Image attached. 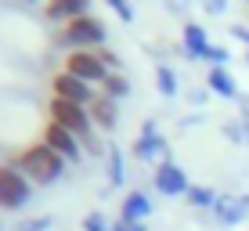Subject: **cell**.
Masks as SVG:
<instances>
[{
	"label": "cell",
	"instance_id": "cell-1",
	"mask_svg": "<svg viewBox=\"0 0 249 231\" xmlns=\"http://www.w3.org/2000/svg\"><path fill=\"white\" fill-rule=\"evenodd\" d=\"M15 166H18L33 184H54V181H62V177H65V166H69V162L58 156L54 148H47L44 141H36V144H29V148L18 152Z\"/></svg>",
	"mask_w": 249,
	"mask_h": 231
},
{
	"label": "cell",
	"instance_id": "cell-2",
	"mask_svg": "<svg viewBox=\"0 0 249 231\" xmlns=\"http://www.w3.org/2000/svg\"><path fill=\"white\" fill-rule=\"evenodd\" d=\"M105 40H108V25L101 18H94V15L76 18V22H69L54 33V44L62 51H69V54H72V51H101Z\"/></svg>",
	"mask_w": 249,
	"mask_h": 231
},
{
	"label": "cell",
	"instance_id": "cell-3",
	"mask_svg": "<svg viewBox=\"0 0 249 231\" xmlns=\"http://www.w3.org/2000/svg\"><path fill=\"white\" fill-rule=\"evenodd\" d=\"M33 199V181L15 162H0V210H22Z\"/></svg>",
	"mask_w": 249,
	"mask_h": 231
},
{
	"label": "cell",
	"instance_id": "cell-4",
	"mask_svg": "<svg viewBox=\"0 0 249 231\" xmlns=\"http://www.w3.org/2000/svg\"><path fill=\"white\" fill-rule=\"evenodd\" d=\"M65 72H72L76 80H83V83H105L108 76V65L101 62V51H72V54H65V65H62Z\"/></svg>",
	"mask_w": 249,
	"mask_h": 231
},
{
	"label": "cell",
	"instance_id": "cell-5",
	"mask_svg": "<svg viewBox=\"0 0 249 231\" xmlns=\"http://www.w3.org/2000/svg\"><path fill=\"white\" fill-rule=\"evenodd\" d=\"M134 156L141 162H156V166L166 162V159H174V156H170V141L162 138L156 119H148V123L141 126V134H137V141H134Z\"/></svg>",
	"mask_w": 249,
	"mask_h": 231
},
{
	"label": "cell",
	"instance_id": "cell-6",
	"mask_svg": "<svg viewBox=\"0 0 249 231\" xmlns=\"http://www.w3.org/2000/svg\"><path fill=\"white\" fill-rule=\"evenodd\" d=\"M40 141H44L47 148H54L58 156H62V159L69 162V166L83 159V141L76 138L72 130H65V126H58L54 119H47V123H44V138H40Z\"/></svg>",
	"mask_w": 249,
	"mask_h": 231
},
{
	"label": "cell",
	"instance_id": "cell-7",
	"mask_svg": "<svg viewBox=\"0 0 249 231\" xmlns=\"http://www.w3.org/2000/svg\"><path fill=\"white\" fill-rule=\"evenodd\" d=\"M152 184H156V192L166 195V199L188 195V188H192V181H188V170L181 166V162H174V159H166V162H159V166H156Z\"/></svg>",
	"mask_w": 249,
	"mask_h": 231
},
{
	"label": "cell",
	"instance_id": "cell-8",
	"mask_svg": "<svg viewBox=\"0 0 249 231\" xmlns=\"http://www.w3.org/2000/svg\"><path fill=\"white\" fill-rule=\"evenodd\" d=\"M51 98H62V101H76V105H87V108H90V101L98 98V94L90 90V83H83V80H76L72 72L58 69L54 76H51Z\"/></svg>",
	"mask_w": 249,
	"mask_h": 231
},
{
	"label": "cell",
	"instance_id": "cell-9",
	"mask_svg": "<svg viewBox=\"0 0 249 231\" xmlns=\"http://www.w3.org/2000/svg\"><path fill=\"white\" fill-rule=\"evenodd\" d=\"M44 15H47V22H54L58 29H62V25L76 22V18H87L90 15V0H47Z\"/></svg>",
	"mask_w": 249,
	"mask_h": 231
},
{
	"label": "cell",
	"instance_id": "cell-10",
	"mask_svg": "<svg viewBox=\"0 0 249 231\" xmlns=\"http://www.w3.org/2000/svg\"><path fill=\"white\" fill-rule=\"evenodd\" d=\"M213 217H217V224H224V228L242 224L249 217V195H220L217 206H213Z\"/></svg>",
	"mask_w": 249,
	"mask_h": 231
},
{
	"label": "cell",
	"instance_id": "cell-11",
	"mask_svg": "<svg viewBox=\"0 0 249 231\" xmlns=\"http://www.w3.org/2000/svg\"><path fill=\"white\" fill-rule=\"evenodd\" d=\"M90 123H94V130H116L119 126V101H112V98H105V94H98V98L90 101Z\"/></svg>",
	"mask_w": 249,
	"mask_h": 231
},
{
	"label": "cell",
	"instance_id": "cell-12",
	"mask_svg": "<svg viewBox=\"0 0 249 231\" xmlns=\"http://www.w3.org/2000/svg\"><path fill=\"white\" fill-rule=\"evenodd\" d=\"M181 47H184L188 58H202L206 51H210V33H206L199 22H188L181 29Z\"/></svg>",
	"mask_w": 249,
	"mask_h": 231
},
{
	"label": "cell",
	"instance_id": "cell-13",
	"mask_svg": "<svg viewBox=\"0 0 249 231\" xmlns=\"http://www.w3.org/2000/svg\"><path fill=\"white\" fill-rule=\"evenodd\" d=\"M119 217H126V220H148L152 217V199L144 192H126L123 206H119Z\"/></svg>",
	"mask_w": 249,
	"mask_h": 231
},
{
	"label": "cell",
	"instance_id": "cell-14",
	"mask_svg": "<svg viewBox=\"0 0 249 231\" xmlns=\"http://www.w3.org/2000/svg\"><path fill=\"white\" fill-rule=\"evenodd\" d=\"M206 90H213L217 98H238V83L228 69H210L206 76Z\"/></svg>",
	"mask_w": 249,
	"mask_h": 231
},
{
	"label": "cell",
	"instance_id": "cell-15",
	"mask_svg": "<svg viewBox=\"0 0 249 231\" xmlns=\"http://www.w3.org/2000/svg\"><path fill=\"white\" fill-rule=\"evenodd\" d=\"M156 87H159L162 98H177V94H181V80H177V72L170 69L166 62L156 65Z\"/></svg>",
	"mask_w": 249,
	"mask_h": 231
},
{
	"label": "cell",
	"instance_id": "cell-16",
	"mask_svg": "<svg viewBox=\"0 0 249 231\" xmlns=\"http://www.w3.org/2000/svg\"><path fill=\"white\" fill-rule=\"evenodd\" d=\"M184 199H188V206H195V210H210V213H213V206H217L220 195L213 192V188H206V184H192Z\"/></svg>",
	"mask_w": 249,
	"mask_h": 231
},
{
	"label": "cell",
	"instance_id": "cell-17",
	"mask_svg": "<svg viewBox=\"0 0 249 231\" xmlns=\"http://www.w3.org/2000/svg\"><path fill=\"white\" fill-rule=\"evenodd\" d=\"M105 159H108V184L112 188L126 184V156H123V148H108Z\"/></svg>",
	"mask_w": 249,
	"mask_h": 231
},
{
	"label": "cell",
	"instance_id": "cell-18",
	"mask_svg": "<svg viewBox=\"0 0 249 231\" xmlns=\"http://www.w3.org/2000/svg\"><path fill=\"white\" fill-rule=\"evenodd\" d=\"M101 94H105V98H112V101H123V98H130V80H126L123 72H112L105 83H101Z\"/></svg>",
	"mask_w": 249,
	"mask_h": 231
},
{
	"label": "cell",
	"instance_id": "cell-19",
	"mask_svg": "<svg viewBox=\"0 0 249 231\" xmlns=\"http://www.w3.org/2000/svg\"><path fill=\"white\" fill-rule=\"evenodd\" d=\"M83 231H112V220L101 210H90L87 217H83Z\"/></svg>",
	"mask_w": 249,
	"mask_h": 231
},
{
	"label": "cell",
	"instance_id": "cell-20",
	"mask_svg": "<svg viewBox=\"0 0 249 231\" xmlns=\"http://www.w3.org/2000/svg\"><path fill=\"white\" fill-rule=\"evenodd\" d=\"M105 4L116 11V18H119V22H134V18H137V11H134L130 0H105Z\"/></svg>",
	"mask_w": 249,
	"mask_h": 231
},
{
	"label": "cell",
	"instance_id": "cell-21",
	"mask_svg": "<svg viewBox=\"0 0 249 231\" xmlns=\"http://www.w3.org/2000/svg\"><path fill=\"white\" fill-rule=\"evenodd\" d=\"M228 47H217V44H210V51H206V54H202V62H210L213 65V69H224V62H228Z\"/></svg>",
	"mask_w": 249,
	"mask_h": 231
},
{
	"label": "cell",
	"instance_id": "cell-22",
	"mask_svg": "<svg viewBox=\"0 0 249 231\" xmlns=\"http://www.w3.org/2000/svg\"><path fill=\"white\" fill-rule=\"evenodd\" d=\"M51 224H54V220H51L47 213H44V217H29V220H22V224L15 228V231H51Z\"/></svg>",
	"mask_w": 249,
	"mask_h": 231
},
{
	"label": "cell",
	"instance_id": "cell-23",
	"mask_svg": "<svg viewBox=\"0 0 249 231\" xmlns=\"http://www.w3.org/2000/svg\"><path fill=\"white\" fill-rule=\"evenodd\" d=\"M112 231H148L144 220H126V217H116L112 220Z\"/></svg>",
	"mask_w": 249,
	"mask_h": 231
},
{
	"label": "cell",
	"instance_id": "cell-24",
	"mask_svg": "<svg viewBox=\"0 0 249 231\" xmlns=\"http://www.w3.org/2000/svg\"><path fill=\"white\" fill-rule=\"evenodd\" d=\"M238 123H242V144L249 148V98H242V116H238Z\"/></svg>",
	"mask_w": 249,
	"mask_h": 231
},
{
	"label": "cell",
	"instance_id": "cell-25",
	"mask_svg": "<svg viewBox=\"0 0 249 231\" xmlns=\"http://www.w3.org/2000/svg\"><path fill=\"white\" fill-rule=\"evenodd\" d=\"M202 11L206 15H224L228 11V0H202Z\"/></svg>",
	"mask_w": 249,
	"mask_h": 231
},
{
	"label": "cell",
	"instance_id": "cell-26",
	"mask_svg": "<svg viewBox=\"0 0 249 231\" xmlns=\"http://www.w3.org/2000/svg\"><path fill=\"white\" fill-rule=\"evenodd\" d=\"M101 62L108 65V72H119V54H116V51H105V47H101Z\"/></svg>",
	"mask_w": 249,
	"mask_h": 231
},
{
	"label": "cell",
	"instance_id": "cell-27",
	"mask_svg": "<svg viewBox=\"0 0 249 231\" xmlns=\"http://www.w3.org/2000/svg\"><path fill=\"white\" fill-rule=\"evenodd\" d=\"M231 36L242 40V44L249 47V25H231ZM246 62H249V54H246Z\"/></svg>",
	"mask_w": 249,
	"mask_h": 231
},
{
	"label": "cell",
	"instance_id": "cell-28",
	"mask_svg": "<svg viewBox=\"0 0 249 231\" xmlns=\"http://www.w3.org/2000/svg\"><path fill=\"white\" fill-rule=\"evenodd\" d=\"M206 98H210V90H195V94H192L195 105H206Z\"/></svg>",
	"mask_w": 249,
	"mask_h": 231
},
{
	"label": "cell",
	"instance_id": "cell-29",
	"mask_svg": "<svg viewBox=\"0 0 249 231\" xmlns=\"http://www.w3.org/2000/svg\"><path fill=\"white\" fill-rule=\"evenodd\" d=\"M188 4H192V0H177V7H188Z\"/></svg>",
	"mask_w": 249,
	"mask_h": 231
},
{
	"label": "cell",
	"instance_id": "cell-30",
	"mask_svg": "<svg viewBox=\"0 0 249 231\" xmlns=\"http://www.w3.org/2000/svg\"><path fill=\"white\" fill-rule=\"evenodd\" d=\"M25 4H40V0H25Z\"/></svg>",
	"mask_w": 249,
	"mask_h": 231
}]
</instances>
